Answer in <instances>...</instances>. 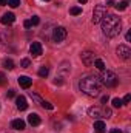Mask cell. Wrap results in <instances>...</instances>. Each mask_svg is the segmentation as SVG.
<instances>
[{
  "mask_svg": "<svg viewBox=\"0 0 131 133\" xmlns=\"http://www.w3.org/2000/svg\"><path fill=\"white\" fill-rule=\"evenodd\" d=\"M100 25H102V33L106 37H117L122 31V20L114 14H106L100 20Z\"/></svg>",
  "mask_w": 131,
  "mask_h": 133,
  "instance_id": "6da1fadb",
  "label": "cell"
},
{
  "mask_svg": "<svg viewBox=\"0 0 131 133\" xmlns=\"http://www.w3.org/2000/svg\"><path fill=\"white\" fill-rule=\"evenodd\" d=\"M79 87H80V90L86 96H93L94 98V96H99L102 84H100V79H99L97 76H85L79 82Z\"/></svg>",
  "mask_w": 131,
  "mask_h": 133,
  "instance_id": "7a4b0ae2",
  "label": "cell"
},
{
  "mask_svg": "<svg viewBox=\"0 0 131 133\" xmlns=\"http://www.w3.org/2000/svg\"><path fill=\"white\" fill-rule=\"evenodd\" d=\"M100 79V84L102 85H105V87H116L117 85V82H119V79H117V76L113 73V71H110V70H103L102 71V76L99 77Z\"/></svg>",
  "mask_w": 131,
  "mask_h": 133,
  "instance_id": "3957f363",
  "label": "cell"
},
{
  "mask_svg": "<svg viewBox=\"0 0 131 133\" xmlns=\"http://www.w3.org/2000/svg\"><path fill=\"white\" fill-rule=\"evenodd\" d=\"M106 16V6L105 5H97L93 11V23H100V20Z\"/></svg>",
  "mask_w": 131,
  "mask_h": 133,
  "instance_id": "277c9868",
  "label": "cell"
},
{
  "mask_svg": "<svg viewBox=\"0 0 131 133\" xmlns=\"http://www.w3.org/2000/svg\"><path fill=\"white\" fill-rule=\"evenodd\" d=\"M116 53H117V57L122 59V61H128L131 57V50L128 45H119L117 50H116Z\"/></svg>",
  "mask_w": 131,
  "mask_h": 133,
  "instance_id": "5b68a950",
  "label": "cell"
},
{
  "mask_svg": "<svg viewBox=\"0 0 131 133\" xmlns=\"http://www.w3.org/2000/svg\"><path fill=\"white\" fill-rule=\"evenodd\" d=\"M66 30L63 26H57V28H54V31H53V40L54 42H62V40H65L66 39Z\"/></svg>",
  "mask_w": 131,
  "mask_h": 133,
  "instance_id": "8992f818",
  "label": "cell"
},
{
  "mask_svg": "<svg viewBox=\"0 0 131 133\" xmlns=\"http://www.w3.org/2000/svg\"><path fill=\"white\" fill-rule=\"evenodd\" d=\"M94 61H96V56H94L93 51H83V53H82V62H83L86 66L93 65Z\"/></svg>",
  "mask_w": 131,
  "mask_h": 133,
  "instance_id": "52a82bcc",
  "label": "cell"
},
{
  "mask_svg": "<svg viewBox=\"0 0 131 133\" xmlns=\"http://www.w3.org/2000/svg\"><path fill=\"white\" fill-rule=\"evenodd\" d=\"M30 53L33 54L34 57H39V56L42 54V45H40V42H33V43H31Z\"/></svg>",
  "mask_w": 131,
  "mask_h": 133,
  "instance_id": "ba28073f",
  "label": "cell"
},
{
  "mask_svg": "<svg viewBox=\"0 0 131 133\" xmlns=\"http://www.w3.org/2000/svg\"><path fill=\"white\" fill-rule=\"evenodd\" d=\"M31 84H33V79L31 77H28V76H19V85L22 88H30Z\"/></svg>",
  "mask_w": 131,
  "mask_h": 133,
  "instance_id": "9c48e42d",
  "label": "cell"
},
{
  "mask_svg": "<svg viewBox=\"0 0 131 133\" xmlns=\"http://www.w3.org/2000/svg\"><path fill=\"white\" fill-rule=\"evenodd\" d=\"M14 20H16V16H14L12 12H6V14H3V17L0 19V22H2L3 25H11Z\"/></svg>",
  "mask_w": 131,
  "mask_h": 133,
  "instance_id": "30bf717a",
  "label": "cell"
},
{
  "mask_svg": "<svg viewBox=\"0 0 131 133\" xmlns=\"http://www.w3.org/2000/svg\"><path fill=\"white\" fill-rule=\"evenodd\" d=\"M16 105H17V108H19L20 111L26 110V108H28V102L25 99V96H19V98L16 99Z\"/></svg>",
  "mask_w": 131,
  "mask_h": 133,
  "instance_id": "8fae6325",
  "label": "cell"
},
{
  "mask_svg": "<svg viewBox=\"0 0 131 133\" xmlns=\"http://www.w3.org/2000/svg\"><path fill=\"white\" fill-rule=\"evenodd\" d=\"M28 122H30L33 127H37V125H40L42 119H40V116H39L37 113H31V115L28 116Z\"/></svg>",
  "mask_w": 131,
  "mask_h": 133,
  "instance_id": "7c38bea8",
  "label": "cell"
},
{
  "mask_svg": "<svg viewBox=\"0 0 131 133\" xmlns=\"http://www.w3.org/2000/svg\"><path fill=\"white\" fill-rule=\"evenodd\" d=\"M88 115H90L93 119H99V118L102 116V110H100L99 107H91V108L88 110Z\"/></svg>",
  "mask_w": 131,
  "mask_h": 133,
  "instance_id": "4fadbf2b",
  "label": "cell"
},
{
  "mask_svg": "<svg viewBox=\"0 0 131 133\" xmlns=\"http://www.w3.org/2000/svg\"><path fill=\"white\" fill-rule=\"evenodd\" d=\"M11 127H12L14 130H23V129H25V121H23V119H14V121L11 122Z\"/></svg>",
  "mask_w": 131,
  "mask_h": 133,
  "instance_id": "5bb4252c",
  "label": "cell"
},
{
  "mask_svg": "<svg viewBox=\"0 0 131 133\" xmlns=\"http://www.w3.org/2000/svg\"><path fill=\"white\" fill-rule=\"evenodd\" d=\"M94 130H96L97 133H105L106 132L105 122H103V121H96V122H94Z\"/></svg>",
  "mask_w": 131,
  "mask_h": 133,
  "instance_id": "9a60e30c",
  "label": "cell"
},
{
  "mask_svg": "<svg viewBox=\"0 0 131 133\" xmlns=\"http://www.w3.org/2000/svg\"><path fill=\"white\" fill-rule=\"evenodd\" d=\"M2 65H3V68H6V70H14V62H12V59H3Z\"/></svg>",
  "mask_w": 131,
  "mask_h": 133,
  "instance_id": "2e32d148",
  "label": "cell"
},
{
  "mask_svg": "<svg viewBox=\"0 0 131 133\" xmlns=\"http://www.w3.org/2000/svg\"><path fill=\"white\" fill-rule=\"evenodd\" d=\"M116 6V9L117 11H125L127 8H128V0H123V2H119L117 5H114Z\"/></svg>",
  "mask_w": 131,
  "mask_h": 133,
  "instance_id": "e0dca14e",
  "label": "cell"
},
{
  "mask_svg": "<svg viewBox=\"0 0 131 133\" xmlns=\"http://www.w3.org/2000/svg\"><path fill=\"white\" fill-rule=\"evenodd\" d=\"M94 66H96L97 70H100V71H103V70H105V64H103V61H102V59H96V61H94Z\"/></svg>",
  "mask_w": 131,
  "mask_h": 133,
  "instance_id": "ac0fdd59",
  "label": "cell"
},
{
  "mask_svg": "<svg viewBox=\"0 0 131 133\" xmlns=\"http://www.w3.org/2000/svg\"><path fill=\"white\" fill-rule=\"evenodd\" d=\"M69 14H72V16H79V14H82V8H80V6H72V8L69 9Z\"/></svg>",
  "mask_w": 131,
  "mask_h": 133,
  "instance_id": "d6986e66",
  "label": "cell"
},
{
  "mask_svg": "<svg viewBox=\"0 0 131 133\" xmlns=\"http://www.w3.org/2000/svg\"><path fill=\"white\" fill-rule=\"evenodd\" d=\"M30 96L33 98V101H34V102H37V104H40V105H42V102H43V99H42V98H40V96H39L37 93H34V91H31V93H30Z\"/></svg>",
  "mask_w": 131,
  "mask_h": 133,
  "instance_id": "ffe728a7",
  "label": "cell"
},
{
  "mask_svg": "<svg viewBox=\"0 0 131 133\" xmlns=\"http://www.w3.org/2000/svg\"><path fill=\"white\" fill-rule=\"evenodd\" d=\"M48 73H49L48 66H42V68L39 70V76H40V77H46V76H48Z\"/></svg>",
  "mask_w": 131,
  "mask_h": 133,
  "instance_id": "44dd1931",
  "label": "cell"
},
{
  "mask_svg": "<svg viewBox=\"0 0 131 133\" xmlns=\"http://www.w3.org/2000/svg\"><path fill=\"white\" fill-rule=\"evenodd\" d=\"M122 105H123V104H122V99H119V98H114V99H113V107H114V108H120Z\"/></svg>",
  "mask_w": 131,
  "mask_h": 133,
  "instance_id": "7402d4cb",
  "label": "cell"
},
{
  "mask_svg": "<svg viewBox=\"0 0 131 133\" xmlns=\"http://www.w3.org/2000/svg\"><path fill=\"white\" fill-rule=\"evenodd\" d=\"M102 115H103V118L108 119V118H111V110L106 108V107H103V108H102Z\"/></svg>",
  "mask_w": 131,
  "mask_h": 133,
  "instance_id": "603a6c76",
  "label": "cell"
},
{
  "mask_svg": "<svg viewBox=\"0 0 131 133\" xmlns=\"http://www.w3.org/2000/svg\"><path fill=\"white\" fill-rule=\"evenodd\" d=\"M20 65H22V68H30V66H31V61H30V59H22Z\"/></svg>",
  "mask_w": 131,
  "mask_h": 133,
  "instance_id": "cb8c5ba5",
  "label": "cell"
},
{
  "mask_svg": "<svg viewBox=\"0 0 131 133\" xmlns=\"http://www.w3.org/2000/svg\"><path fill=\"white\" fill-rule=\"evenodd\" d=\"M8 5H9L11 8H17V6L20 5V0H8Z\"/></svg>",
  "mask_w": 131,
  "mask_h": 133,
  "instance_id": "d4e9b609",
  "label": "cell"
},
{
  "mask_svg": "<svg viewBox=\"0 0 131 133\" xmlns=\"http://www.w3.org/2000/svg\"><path fill=\"white\" fill-rule=\"evenodd\" d=\"M42 107H43V108H48V110H53V108H54V105H53L51 102H46V101L42 102Z\"/></svg>",
  "mask_w": 131,
  "mask_h": 133,
  "instance_id": "484cf974",
  "label": "cell"
},
{
  "mask_svg": "<svg viewBox=\"0 0 131 133\" xmlns=\"http://www.w3.org/2000/svg\"><path fill=\"white\" fill-rule=\"evenodd\" d=\"M8 82V79H6V76L3 74V73H0V85H5Z\"/></svg>",
  "mask_w": 131,
  "mask_h": 133,
  "instance_id": "4316f807",
  "label": "cell"
},
{
  "mask_svg": "<svg viewBox=\"0 0 131 133\" xmlns=\"http://www.w3.org/2000/svg\"><path fill=\"white\" fill-rule=\"evenodd\" d=\"M40 23V19L37 17V16H33V19H31V25H39Z\"/></svg>",
  "mask_w": 131,
  "mask_h": 133,
  "instance_id": "83f0119b",
  "label": "cell"
},
{
  "mask_svg": "<svg viewBox=\"0 0 131 133\" xmlns=\"http://www.w3.org/2000/svg\"><path fill=\"white\" fill-rule=\"evenodd\" d=\"M131 101V95H125V98L122 99V104H128Z\"/></svg>",
  "mask_w": 131,
  "mask_h": 133,
  "instance_id": "f1b7e54d",
  "label": "cell"
},
{
  "mask_svg": "<svg viewBox=\"0 0 131 133\" xmlns=\"http://www.w3.org/2000/svg\"><path fill=\"white\" fill-rule=\"evenodd\" d=\"M23 26H25V28H31V26H33V25H31V20H25V22H23Z\"/></svg>",
  "mask_w": 131,
  "mask_h": 133,
  "instance_id": "f546056e",
  "label": "cell"
},
{
  "mask_svg": "<svg viewBox=\"0 0 131 133\" xmlns=\"http://www.w3.org/2000/svg\"><path fill=\"white\" fill-rule=\"evenodd\" d=\"M6 95H8V98H14V96H16V91H14V90H8Z\"/></svg>",
  "mask_w": 131,
  "mask_h": 133,
  "instance_id": "4dcf8cb0",
  "label": "cell"
},
{
  "mask_svg": "<svg viewBox=\"0 0 131 133\" xmlns=\"http://www.w3.org/2000/svg\"><path fill=\"white\" fill-rule=\"evenodd\" d=\"M108 6H114V0H108V2H106V8H108Z\"/></svg>",
  "mask_w": 131,
  "mask_h": 133,
  "instance_id": "1f68e13d",
  "label": "cell"
},
{
  "mask_svg": "<svg viewBox=\"0 0 131 133\" xmlns=\"http://www.w3.org/2000/svg\"><path fill=\"white\" fill-rule=\"evenodd\" d=\"M125 39H127V42H130V40H131V31H128V33H127Z\"/></svg>",
  "mask_w": 131,
  "mask_h": 133,
  "instance_id": "d6a6232c",
  "label": "cell"
},
{
  "mask_svg": "<svg viewBox=\"0 0 131 133\" xmlns=\"http://www.w3.org/2000/svg\"><path fill=\"white\" fill-rule=\"evenodd\" d=\"M108 99H110V98H108V95H106V96H102V102H103V104H105V102H108Z\"/></svg>",
  "mask_w": 131,
  "mask_h": 133,
  "instance_id": "836d02e7",
  "label": "cell"
},
{
  "mask_svg": "<svg viewBox=\"0 0 131 133\" xmlns=\"http://www.w3.org/2000/svg\"><path fill=\"white\" fill-rule=\"evenodd\" d=\"M110 133H122V132H120L119 129H111V130H110Z\"/></svg>",
  "mask_w": 131,
  "mask_h": 133,
  "instance_id": "e575fe53",
  "label": "cell"
},
{
  "mask_svg": "<svg viewBox=\"0 0 131 133\" xmlns=\"http://www.w3.org/2000/svg\"><path fill=\"white\" fill-rule=\"evenodd\" d=\"M5 5H8V0H0V6H5Z\"/></svg>",
  "mask_w": 131,
  "mask_h": 133,
  "instance_id": "d590c367",
  "label": "cell"
},
{
  "mask_svg": "<svg viewBox=\"0 0 131 133\" xmlns=\"http://www.w3.org/2000/svg\"><path fill=\"white\" fill-rule=\"evenodd\" d=\"M77 2H79V3H82V5H83V3H86V2H88V0H77Z\"/></svg>",
  "mask_w": 131,
  "mask_h": 133,
  "instance_id": "8d00e7d4",
  "label": "cell"
},
{
  "mask_svg": "<svg viewBox=\"0 0 131 133\" xmlns=\"http://www.w3.org/2000/svg\"><path fill=\"white\" fill-rule=\"evenodd\" d=\"M43 2H49V0H43Z\"/></svg>",
  "mask_w": 131,
  "mask_h": 133,
  "instance_id": "74e56055",
  "label": "cell"
}]
</instances>
